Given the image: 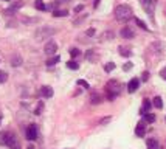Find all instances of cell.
Returning <instances> with one entry per match:
<instances>
[{
    "instance_id": "6da1fadb",
    "label": "cell",
    "mask_w": 166,
    "mask_h": 149,
    "mask_svg": "<svg viewBox=\"0 0 166 149\" xmlns=\"http://www.w3.org/2000/svg\"><path fill=\"white\" fill-rule=\"evenodd\" d=\"M115 19L118 22H127L132 19V8L129 5H118L115 8Z\"/></svg>"
},
{
    "instance_id": "7a4b0ae2",
    "label": "cell",
    "mask_w": 166,
    "mask_h": 149,
    "mask_svg": "<svg viewBox=\"0 0 166 149\" xmlns=\"http://www.w3.org/2000/svg\"><path fill=\"white\" fill-rule=\"evenodd\" d=\"M58 33L56 28H51V26H41L38 31L34 33V37H36V41L41 42V41H45V39H48V37L54 36Z\"/></svg>"
},
{
    "instance_id": "3957f363",
    "label": "cell",
    "mask_w": 166,
    "mask_h": 149,
    "mask_svg": "<svg viewBox=\"0 0 166 149\" xmlns=\"http://www.w3.org/2000/svg\"><path fill=\"white\" fill-rule=\"evenodd\" d=\"M106 90H107V99L113 101V99L119 95V92H121V87H119V82H118V81L112 79V81H109V82H107Z\"/></svg>"
},
{
    "instance_id": "277c9868",
    "label": "cell",
    "mask_w": 166,
    "mask_h": 149,
    "mask_svg": "<svg viewBox=\"0 0 166 149\" xmlns=\"http://www.w3.org/2000/svg\"><path fill=\"white\" fill-rule=\"evenodd\" d=\"M140 3H141L144 11L152 17L154 11H155V6H157V0H140Z\"/></svg>"
},
{
    "instance_id": "5b68a950",
    "label": "cell",
    "mask_w": 166,
    "mask_h": 149,
    "mask_svg": "<svg viewBox=\"0 0 166 149\" xmlns=\"http://www.w3.org/2000/svg\"><path fill=\"white\" fill-rule=\"evenodd\" d=\"M6 146L10 147V149H20V143H19V140H17L16 134H13V132L8 134V141H6Z\"/></svg>"
},
{
    "instance_id": "8992f818",
    "label": "cell",
    "mask_w": 166,
    "mask_h": 149,
    "mask_svg": "<svg viewBox=\"0 0 166 149\" xmlns=\"http://www.w3.org/2000/svg\"><path fill=\"white\" fill-rule=\"evenodd\" d=\"M44 51L47 53V54H56V51H58V44L54 42L53 39H50L47 44H45V48H44Z\"/></svg>"
},
{
    "instance_id": "52a82bcc",
    "label": "cell",
    "mask_w": 166,
    "mask_h": 149,
    "mask_svg": "<svg viewBox=\"0 0 166 149\" xmlns=\"http://www.w3.org/2000/svg\"><path fill=\"white\" fill-rule=\"evenodd\" d=\"M25 135H26L28 140H31V141L38 138V127H36V124H30L28 127H26V134Z\"/></svg>"
},
{
    "instance_id": "ba28073f",
    "label": "cell",
    "mask_w": 166,
    "mask_h": 149,
    "mask_svg": "<svg viewBox=\"0 0 166 149\" xmlns=\"http://www.w3.org/2000/svg\"><path fill=\"white\" fill-rule=\"evenodd\" d=\"M23 6V0H19V2H14L10 8H6L5 9V14H8V16H10V14H14L16 11H17V9H20Z\"/></svg>"
},
{
    "instance_id": "9c48e42d",
    "label": "cell",
    "mask_w": 166,
    "mask_h": 149,
    "mask_svg": "<svg viewBox=\"0 0 166 149\" xmlns=\"http://www.w3.org/2000/svg\"><path fill=\"white\" fill-rule=\"evenodd\" d=\"M138 86H140V79H137V78L131 79V81H129V84H127V92H129V93H134V92H137Z\"/></svg>"
},
{
    "instance_id": "30bf717a",
    "label": "cell",
    "mask_w": 166,
    "mask_h": 149,
    "mask_svg": "<svg viewBox=\"0 0 166 149\" xmlns=\"http://www.w3.org/2000/svg\"><path fill=\"white\" fill-rule=\"evenodd\" d=\"M119 36H121V37H124V39H132V37H134L135 34H134V31H132L129 26H124L123 30L119 31Z\"/></svg>"
},
{
    "instance_id": "8fae6325",
    "label": "cell",
    "mask_w": 166,
    "mask_h": 149,
    "mask_svg": "<svg viewBox=\"0 0 166 149\" xmlns=\"http://www.w3.org/2000/svg\"><path fill=\"white\" fill-rule=\"evenodd\" d=\"M135 134H137V137H144V134H146L144 121H140V123L137 124V127H135Z\"/></svg>"
},
{
    "instance_id": "7c38bea8",
    "label": "cell",
    "mask_w": 166,
    "mask_h": 149,
    "mask_svg": "<svg viewBox=\"0 0 166 149\" xmlns=\"http://www.w3.org/2000/svg\"><path fill=\"white\" fill-rule=\"evenodd\" d=\"M39 93H41V96H44V98H51L53 96V89L48 87V86H44Z\"/></svg>"
},
{
    "instance_id": "4fadbf2b",
    "label": "cell",
    "mask_w": 166,
    "mask_h": 149,
    "mask_svg": "<svg viewBox=\"0 0 166 149\" xmlns=\"http://www.w3.org/2000/svg\"><path fill=\"white\" fill-rule=\"evenodd\" d=\"M11 65H13V67H20V65H22V58L19 54H14L11 58Z\"/></svg>"
},
{
    "instance_id": "5bb4252c",
    "label": "cell",
    "mask_w": 166,
    "mask_h": 149,
    "mask_svg": "<svg viewBox=\"0 0 166 149\" xmlns=\"http://www.w3.org/2000/svg\"><path fill=\"white\" fill-rule=\"evenodd\" d=\"M151 107H152L151 101H149V99H144V102H143V107H141V112H140V114H141V115L147 114V112L151 110Z\"/></svg>"
},
{
    "instance_id": "9a60e30c",
    "label": "cell",
    "mask_w": 166,
    "mask_h": 149,
    "mask_svg": "<svg viewBox=\"0 0 166 149\" xmlns=\"http://www.w3.org/2000/svg\"><path fill=\"white\" fill-rule=\"evenodd\" d=\"M146 144H147V149H160L158 141H157V140H154V138H149Z\"/></svg>"
},
{
    "instance_id": "2e32d148",
    "label": "cell",
    "mask_w": 166,
    "mask_h": 149,
    "mask_svg": "<svg viewBox=\"0 0 166 149\" xmlns=\"http://www.w3.org/2000/svg\"><path fill=\"white\" fill-rule=\"evenodd\" d=\"M53 16L54 17H67L68 13L65 11V9H56V11H53Z\"/></svg>"
},
{
    "instance_id": "e0dca14e",
    "label": "cell",
    "mask_w": 166,
    "mask_h": 149,
    "mask_svg": "<svg viewBox=\"0 0 166 149\" xmlns=\"http://www.w3.org/2000/svg\"><path fill=\"white\" fill-rule=\"evenodd\" d=\"M90 102H92V104H98V102H101V96L98 95V93H92Z\"/></svg>"
},
{
    "instance_id": "ac0fdd59",
    "label": "cell",
    "mask_w": 166,
    "mask_h": 149,
    "mask_svg": "<svg viewBox=\"0 0 166 149\" xmlns=\"http://www.w3.org/2000/svg\"><path fill=\"white\" fill-rule=\"evenodd\" d=\"M59 56H53V58H50L48 61H47V67H51V65H54V64H58L59 62Z\"/></svg>"
},
{
    "instance_id": "d6986e66",
    "label": "cell",
    "mask_w": 166,
    "mask_h": 149,
    "mask_svg": "<svg viewBox=\"0 0 166 149\" xmlns=\"http://www.w3.org/2000/svg\"><path fill=\"white\" fill-rule=\"evenodd\" d=\"M113 31H106L103 36H101V39H103V41H110V39H113Z\"/></svg>"
},
{
    "instance_id": "ffe728a7",
    "label": "cell",
    "mask_w": 166,
    "mask_h": 149,
    "mask_svg": "<svg viewBox=\"0 0 166 149\" xmlns=\"http://www.w3.org/2000/svg\"><path fill=\"white\" fill-rule=\"evenodd\" d=\"M34 6L38 8L39 11H45V9H47V6L44 5V2H42V0H36V2H34Z\"/></svg>"
},
{
    "instance_id": "44dd1931",
    "label": "cell",
    "mask_w": 166,
    "mask_h": 149,
    "mask_svg": "<svg viewBox=\"0 0 166 149\" xmlns=\"http://www.w3.org/2000/svg\"><path fill=\"white\" fill-rule=\"evenodd\" d=\"M144 121H146V123H154V121H155V115L147 112V114H144Z\"/></svg>"
},
{
    "instance_id": "7402d4cb",
    "label": "cell",
    "mask_w": 166,
    "mask_h": 149,
    "mask_svg": "<svg viewBox=\"0 0 166 149\" xmlns=\"http://www.w3.org/2000/svg\"><path fill=\"white\" fill-rule=\"evenodd\" d=\"M67 67L71 68V70H78V68H79V64H78L76 61H68V62H67Z\"/></svg>"
},
{
    "instance_id": "603a6c76",
    "label": "cell",
    "mask_w": 166,
    "mask_h": 149,
    "mask_svg": "<svg viewBox=\"0 0 166 149\" xmlns=\"http://www.w3.org/2000/svg\"><path fill=\"white\" fill-rule=\"evenodd\" d=\"M154 106H155L157 109H161V107H163V101H161L160 96H155V98H154Z\"/></svg>"
},
{
    "instance_id": "cb8c5ba5",
    "label": "cell",
    "mask_w": 166,
    "mask_h": 149,
    "mask_svg": "<svg viewBox=\"0 0 166 149\" xmlns=\"http://www.w3.org/2000/svg\"><path fill=\"white\" fill-rule=\"evenodd\" d=\"M8 134H10V132H2V134H0V144H5V146H6V141H8Z\"/></svg>"
},
{
    "instance_id": "d4e9b609",
    "label": "cell",
    "mask_w": 166,
    "mask_h": 149,
    "mask_svg": "<svg viewBox=\"0 0 166 149\" xmlns=\"http://www.w3.org/2000/svg\"><path fill=\"white\" fill-rule=\"evenodd\" d=\"M118 50H119V54H121V56H126V58L132 54V51H129V48H124V47H119Z\"/></svg>"
},
{
    "instance_id": "484cf974",
    "label": "cell",
    "mask_w": 166,
    "mask_h": 149,
    "mask_svg": "<svg viewBox=\"0 0 166 149\" xmlns=\"http://www.w3.org/2000/svg\"><path fill=\"white\" fill-rule=\"evenodd\" d=\"M135 23L138 25V26H140V28H143V30H147V25L141 20V19H138V17H135Z\"/></svg>"
},
{
    "instance_id": "4316f807",
    "label": "cell",
    "mask_w": 166,
    "mask_h": 149,
    "mask_svg": "<svg viewBox=\"0 0 166 149\" xmlns=\"http://www.w3.org/2000/svg\"><path fill=\"white\" fill-rule=\"evenodd\" d=\"M113 68H115V64H113V62H107V64L104 65V70H106L107 73H109V71H112Z\"/></svg>"
},
{
    "instance_id": "83f0119b",
    "label": "cell",
    "mask_w": 166,
    "mask_h": 149,
    "mask_svg": "<svg viewBox=\"0 0 166 149\" xmlns=\"http://www.w3.org/2000/svg\"><path fill=\"white\" fill-rule=\"evenodd\" d=\"M8 81V73L6 71H0V84H3Z\"/></svg>"
},
{
    "instance_id": "f1b7e54d",
    "label": "cell",
    "mask_w": 166,
    "mask_h": 149,
    "mask_svg": "<svg viewBox=\"0 0 166 149\" xmlns=\"http://www.w3.org/2000/svg\"><path fill=\"white\" fill-rule=\"evenodd\" d=\"M79 54H81V51H79L78 48H71V50H70V56H71V58H78Z\"/></svg>"
},
{
    "instance_id": "f546056e",
    "label": "cell",
    "mask_w": 166,
    "mask_h": 149,
    "mask_svg": "<svg viewBox=\"0 0 166 149\" xmlns=\"http://www.w3.org/2000/svg\"><path fill=\"white\" fill-rule=\"evenodd\" d=\"M78 86H82V87H86V89L90 87V86H89V82L84 81V79H78Z\"/></svg>"
},
{
    "instance_id": "4dcf8cb0",
    "label": "cell",
    "mask_w": 166,
    "mask_h": 149,
    "mask_svg": "<svg viewBox=\"0 0 166 149\" xmlns=\"http://www.w3.org/2000/svg\"><path fill=\"white\" fill-rule=\"evenodd\" d=\"M42 109H44V102H39V106H38V107H36V110H34V114H36V115H39Z\"/></svg>"
},
{
    "instance_id": "1f68e13d",
    "label": "cell",
    "mask_w": 166,
    "mask_h": 149,
    "mask_svg": "<svg viewBox=\"0 0 166 149\" xmlns=\"http://www.w3.org/2000/svg\"><path fill=\"white\" fill-rule=\"evenodd\" d=\"M82 9H84V5H78V6H75V14H78V13H81Z\"/></svg>"
},
{
    "instance_id": "d6a6232c",
    "label": "cell",
    "mask_w": 166,
    "mask_h": 149,
    "mask_svg": "<svg viewBox=\"0 0 166 149\" xmlns=\"http://www.w3.org/2000/svg\"><path fill=\"white\" fill-rule=\"evenodd\" d=\"M132 68V64L131 62H127V64H124V67H123V70L124 71H127V70H131Z\"/></svg>"
},
{
    "instance_id": "836d02e7",
    "label": "cell",
    "mask_w": 166,
    "mask_h": 149,
    "mask_svg": "<svg viewBox=\"0 0 166 149\" xmlns=\"http://www.w3.org/2000/svg\"><path fill=\"white\" fill-rule=\"evenodd\" d=\"M110 120H112V118H110V117H106V118H103V120L99 121V124H106V123H109Z\"/></svg>"
},
{
    "instance_id": "e575fe53",
    "label": "cell",
    "mask_w": 166,
    "mask_h": 149,
    "mask_svg": "<svg viewBox=\"0 0 166 149\" xmlns=\"http://www.w3.org/2000/svg\"><path fill=\"white\" fill-rule=\"evenodd\" d=\"M147 78H149V73L144 71V73H143V76H141V81H147Z\"/></svg>"
},
{
    "instance_id": "d590c367",
    "label": "cell",
    "mask_w": 166,
    "mask_h": 149,
    "mask_svg": "<svg viewBox=\"0 0 166 149\" xmlns=\"http://www.w3.org/2000/svg\"><path fill=\"white\" fill-rule=\"evenodd\" d=\"M95 34V30L93 28H90V30H87V36H93Z\"/></svg>"
},
{
    "instance_id": "8d00e7d4",
    "label": "cell",
    "mask_w": 166,
    "mask_h": 149,
    "mask_svg": "<svg viewBox=\"0 0 166 149\" xmlns=\"http://www.w3.org/2000/svg\"><path fill=\"white\" fill-rule=\"evenodd\" d=\"M160 74H161V76H163V78L166 79V67H164V68H163V70L160 71Z\"/></svg>"
},
{
    "instance_id": "74e56055",
    "label": "cell",
    "mask_w": 166,
    "mask_h": 149,
    "mask_svg": "<svg viewBox=\"0 0 166 149\" xmlns=\"http://www.w3.org/2000/svg\"><path fill=\"white\" fill-rule=\"evenodd\" d=\"M98 3H99V0H95V2H93V6L96 8V6H98Z\"/></svg>"
},
{
    "instance_id": "f35d334b",
    "label": "cell",
    "mask_w": 166,
    "mask_h": 149,
    "mask_svg": "<svg viewBox=\"0 0 166 149\" xmlns=\"http://www.w3.org/2000/svg\"><path fill=\"white\" fill-rule=\"evenodd\" d=\"M26 149H36V147H34L33 144H30V146H28V147H26Z\"/></svg>"
},
{
    "instance_id": "ab89813d",
    "label": "cell",
    "mask_w": 166,
    "mask_h": 149,
    "mask_svg": "<svg viewBox=\"0 0 166 149\" xmlns=\"http://www.w3.org/2000/svg\"><path fill=\"white\" fill-rule=\"evenodd\" d=\"M0 123H2V117H0Z\"/></svg>"
},
{
    "instance_id": "60d3db41",
    "label": "cell",
    "mask_w": 166,
    "mask_h": 149,
    "mask_svg": "<svg viewBox=\"0 0 166 149\" xmlns=\"http://www.w3.org/2000/svg\"><path fill=\"white\" fill-rule=\"evenodd\" d=\"M62 2H68V0H62Z\"/></svg>"
}]
</instances>
